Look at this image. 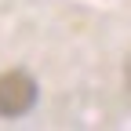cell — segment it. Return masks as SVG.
Masks as SVG:
<instances>
[{"label":"cell","instance_id":"obj_1","mask_svg":"<svg viewBox=\"0 0 131 131\" xmlns=\"http://www.w3.org/2000/svg\"><path fill=\"white\" fill-rule=\"evenodd\" d=\"M37 102V80L22 69L0 77V117H26Z\"/></svg>","mask_w":131,"mask_h":131},{"label":"cell","instance_id":"obj_2","mask_svg":"<svg viewBox=\"0 0 131 131\" xmlns=\"http://www.w3.org/2000/svg\"><path fill=\"white\" fill-rule=\"evenodd\" d=\"M124 77H127V84H131V58H127V69H124Z\"/></svg>","mask_w":131,"mask_h":131}]
</instances>
